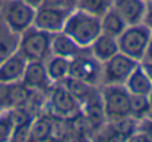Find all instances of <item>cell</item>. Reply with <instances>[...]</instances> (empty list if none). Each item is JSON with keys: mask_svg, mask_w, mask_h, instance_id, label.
Returning a JSON list of instances; mask_svg holds the SVG:
<instances>
[{"mask_svg": "<svg viewBox=\"0 0 152 142\" xmlns=\"http://www.w3.org/2000/svg\"><path fill=\"white\" fill-rule=\"evenodd\" d=\"M126 89L132 95H148L152 90V82L149 79V76L146 74L145 68L142 67V64H139L133 73L129 76L127 82L124 83Z\"/></svg>", "mask_w": 152, "mask_h": 142, "instance_id": "9a60e30c", "label": "cell"}, {"mask_svg": "<svg viewBox=\"0 0 152 142\" xmlns=\"http://www.w3.org/2000/svg\"><path fill=\"white\" fill-rule=\"evenodd\" d=\"M69 76L87 85L96 86L102 82V62L92 55L89 47H83L71 59Z\"/></svg>", "mask_w": 152, "mask_h": 142, "instance_id": "52a82bcc", "label": "cell"}, {"mask_svg": "<svg viewBox=\"0 0 152 142\" xmlns=\"http://www.w3.org/2000/svg\"><path fill=\"white\" fill-rule=\"evenodd\" d=\"M148 99H149V117L152 118V90L151 93L148 95Z\"/></svg>", "mask_w": 152, "mask_h": 142, "instance_id": "d6a6232c", "label": "cell"}, {"mask_svg": "<svg viewBox=\"0 0 152 142\" xmlns=\"http://www.w3.org/2000/svg\"><path fill=\"white\" fill-rule=\"evenodd\" d=\"M66 1V6L69 7V9H75V6H77V1L78 0H65Z\"/></svg>", "mask_w": 152, "mask_h": 142, "instance_id": "1f68e13d", "label": "cell"}, {"mask_svg": "<svg viewBox=\"0 0 152 142\" xmlns=\"http://www.w3.org/2000/svg\"><path fill=\"white\" fill-rule=\"evenodd\" d=\"M18 43H19V34L13 33L6 25V22L0 15V62L18 50Z\"/></svg>", "mask_w": 152, "mask_h": 142, "instance_id": "ffe728a7", "label": "cell"}, {"mask_svg": "<svg viewBox=\"0 0 152 142\" xmlns=\"http://www.w3.org/2000/svg\"><path fill=\"white\" fill-rule=\"evenodd\" d=\"M0 15L6 25L16 34H22L34 24L36 9L22 0H7L3 1Z\"/></svg>", "mask_w": 152, "mask_h": 142, "instance_id": "5b68a950", "label": "cell"}, {"mask_svg": "<svg viewBox=\"0 0 152 142\" xmlns=\"http://www.w3.org/2000/svg\"><path fill=\"white\" fill-rule=\"evenodd\" d=\"M71 10L72 9H69L66 6L42 4L40 7L36 9V16H34V24L33 25L36 28L48 31L50 34L62 31Z\"/></svg>", "mask_w": 152, "mask_h": 142, "instance_id": "9c48e42d", "label": "cell"}, {"mask_svg": "<svg viewBox=\"0 0 152 142\" xmlns=\"http://www.w3.org/2000/svg\"><path fill=\"white\" fill-rule=\"evenodd\" d=\"M34 90L28 89L22 82L10 83L9 85V96H7V108L15 107H27L30 102V98Z\"/></svg>", "mask_w": 152, "mask_h": 142, "instance_id": "44dd1931", "label": "cell"}, {"mask_svg": "<svg viewBox=\"0 0 152 142\" xmlns=\"http://www.w3.org/2000/svg\"><path fill=\"white\" fill-rule=\"evenodd\" d=\"M130 116L137 121L149 117V99L146 95L130 93Z\"/></svg>", "mask_w": 152, "mask_h": 142, "instance_id": "7402d4cb", "label": "cell"}, {"mask_svg": "<svg viewBox=\"0 0 152 142\" xmlns=\"http://www.w3.org/2000/svg\"><path fill=\"white\" fill-rule=\"evenodd\" d=\"M140 64H142V67L145 68L146 74L149 76V79H151V82H152V62H146V61H143V62H140Z\"/></svg>", "mask_w": 152, "mask_h": 142, "instance_id": "4dcf8cb0", "label": "cell"}, {"mask_svg": "<svg viewBox=\"0 0 152 142\" xmlns=\"http://www.w3.org/2000/svg\"><path fill=\"white\" fill-rule=\"evenodd\" d=\"M140 62L118 52L108 61L102 62V85H124L129 76Z\"/></svg>", "mask_w": 152, "mask_h": 142, "instance_id": "ba28073f", "label": "cell"}, {"mask_svg": "<svg viewBox=\"0 0 152 142\" xmlns=\"http://www.w3.org/2000/svg\"><path fill=\"white\" fill-rule=\"evenodd\" d=\"M61 83L66 88V90L72 95L81 105L84 102H87L93 95L96 93L95 86L87 85V83H84V82H81V80H78L75 77H71V76H68L66 79H64Z\"/></svg>", "mask_w": 152, "mask_h": 142, "instance_id": "d6986e66", "label": "cell"}, {"mask_svg": "<svg viewBox=\"0 0 152 142\" xmlns=\"http://www.w3.org/2000/svg\"><path fill=\"white\" fill-rule=\"evenodd\" d=\"M101 25H102V33H106V34L114 36L117 39L127 28V22L123 19V16L114 7H109L101 16Z\"/></svg>", "mask_w": 152, "mask_h": 142, "instance_id": "ac0fdd59", "label": "cell"}, {"mask_svg": "<svg viewBox=\"0 0 152 142\" xmlns=\"http://www.w3.org/2000/svg\"><path fill=\"white\" fill-rule=\"evenodd\" d=\"M21 82L28 89L34 92H40V93L48 92L53 85L48 76L45 61H28Z\"/></svg>", "mask_w": 152, "mask_h": 142, "instance_id": "30bf717a", "label": "cell"}, {"mask_svg": "<svg viewBox=\"0 0 152 142\" xmlns=\"http://www.w3.org/2000/svg\"><path fill=\"white\" fill-rule=\"evenodd\" d=\"M53 138V117L50 114L34 117L30 126L28 141H48Z\"/></svg>", "mask_w": 152, "mask_h": 142, "instance_id": "e0dca14e", "label": "cell"}, {"mask_svg": "<svg viewBox=\"0 0 152 142\" xmlns=\"http://www.w3.org/2000/svg\"><path fill=\"white\" fill-rule=\"evenodd\" d=\"M112 7L123 16L127 25L143 22L146 12L145 0H112Z\"/></svg>", "mask_w": 152, "mask_h": 142, "instance_id": "7c38bea8", "label": "cell"}, {"mask_svg": "<svg viewBox=\"0 0 152 142\" xmlns=\"http://www.w3.org/2000/svg\"><path fill=\"white\" fill-rule=\"evenodd\" d=\"M27 59L16 50L7 58H4L0 62V82L1 83H16L22 80L25 67H27Z\"/></svg>", "mask_w": 152, "mask_h": 142, "instance_id": "8fae6325", "label": "cell"}, {"mask_svg": "<svg viewBox=\"0 0 152 142\" xmlns=\"http://www.w3.org/2000/svg\"><path fill=\"white\" fill-rule=\"evenodd\" d=\"M78 46L89 47L102 33L101 18L80 9H72L62 30Z\"/></svg>", "mask_w": 152, "mask_h": 142, "instance_id": "6da1fadb", "label": "cell"}, {"mask_svg": "<svg viewBox=\"0 0 152 142\" xmlns=\"http://www.w3.org/2000/svg\"><path fill=\"white\" fill-rule=\"evenodd\" d=\"M136 139H140V141H152V118H143L139 121V129L137 132L132 136L130 141H136Z\"/></svg>", "mask_w": 152, "mask_h": 142, "instance_id": "d4e9b609", "label": "cell"}, {"mask_svg": "<svg viewBox=\"0 0 152 142\" xmlns=\"http://www.w3.org/2000/svg\"><path fill=\"white\" fill-rule=\"evenodd\" d=\"M7 96H9V85L0 82V110H7Z\"/></svg>", "mask_w": 152, "mask_h": 142, "instance_id": "484cf974", "label": "cell"}, {"mask_svg": "<svg viewBox=\"0 0 152 142\" xmlns=\"http://www.w3.org/2000/svg\"><path fill=\"white\" fill-rule=\"evenodd\" d=\"M50 40V33L33 25L19 36L18 52L27 61H46L52 55Z\"/></svg>", "mask_w": 152, "mask_h": 142, "instance_id": "7a4b0ae2", "label": "cell"}, {"mask_svg": "<svg viewBox=\"0 0 152 142\" xmlns=\"http://www.w3.org/2000/svg\"><path fill=\"white\" fill-rule=\"evenodd\" d=\"M81 49H83V47L78 46V45H77L68 34H65L64 31H58V33H53V34H52V40H50L52 55L72 59Z\"/></svg>", "mask_w": 152, "mask_h": 142, "instance_id": "5bb4252c", "label": "cell"}, {"mask_svg": "<svg viewBox=\"0 0 152 142\" xmlns=\"http://www.w3.org/2000/svg\"><path fill=\"white\" fill-rule=\"evenodd\" d=\"M101 98L106 121L130 116V92L124 85H106Z\"/></svg>", "mask_w": 152, "mask_h": 142, "instance_id": "277c9868", "label": "cell"}, {"mask_svg": "<svg viewBox=\"0 0 152 142\" xmlns=\"http://www.w3.org/2000/svg\"><path fill=\"white\" fill-rule=\"evenodd\" d=\"M109 7H112V0H78L75 6V9L84 10L99 18Z\"/></svg>", "mask_w": 152, "mask_h": 142, "instance_id": "603a6c76", "label": "cell"}, {"mask_svg": "<svg viewBox=\"0 0 152 142\" xmlns=\"http://www.w3.org/2000/svg\"><path fill=\"white\" fill-rule=\"evenodd\" d=\"M45 64H46V71H48V76L52 83H61L64 79H66L69 76L71 59H68V58L50 55L45 61Z\"/></svg>", "mask_w": 152, "mask_h": 142, "instance_id": "2e32d148", "label": "cell"}, {"mask_svg": "<svg viewBox=\"0 0 152 142\" xmlns=\"http://www.w3.org/2000/svg\"><path fill=\"white\" fill-rule=\"evenodd\" d=\"M143 24H145V25L152 31V1L146 3V12H145Z\"/></svg>", "mask_w": 152, "mask_h": 142, "instance_id": "4316f807", "label": "cell"}, {"mask_svg": "<svg viewBox=\"0 0 152 142\" xmlns=\"http://www.w3.org/2000/svg\"><path fill=\"white\" fill-rule=\"evenodd\" d=\"M43 4H49V6H66V1L65 0H45Z\"/></svg>", "mask_w": 152, "mask_h": 142, "instance_id": "f1b7e54d", "label": "cell"}, {"mask_svg": "<svg viewBox=\"0 0 152 142\" xmlns=\"http://www.w3.org/2000/svg\"><path fill=\"white\" fill-rule=\"evenodd\" d=\"M143 61L152 62V36H151L149 43H148V47H146V52H145V58H143ZM143 61H142V62H143Z\"/></svg>", "mask_w": 152, "mask_h": 142, "instance_id": "83f0119b", "label": "cell"}, {"mask_svg": "<svg viewBox=\"0 0 152 142\" xmlns=\"http://www.w3.org/2000/svg\"><path fill=\"white\" fill-rule=\"evenodd\" d=\"M13 133V123L9 114V110L0 113V141H10Z\"/></svg>", "mask_w": 152, "mask_h": 142, "instance_id": "cb8c5ba5", "label": "cell"}, {"mask_svg": "<svg viewBox=\"0 0 152 142\" xmlns=\"http://www.w3.org/2000/svg\"><path fill=\"white\" fill-rule=\"evenodd\" d=\"M48 93V110L52 117L69 120L81 113V104L66 90L62 83H53Z\"/></svg>", "mask_w": 152, "mask_h": 142, "instance_id": "8992f818", "label": "cell"}, {"mask_svg": "<svg viewBox=\"0 0 152 142\" xmlns=\"http://www.w3.org/2000/svg\"><path fill=\"white\" fill-rule=\"evenodd\" d=\"M1 4H3V0H0V9H1Z\"/></svg>", "mask_w": 152, "mask_h": 142, "instance_id": "836d02e7", "label": "cell"}, {"mask_svg": "<svg viewBox=\"0 0 152 142\" xmlns=\"http://www.w3.org/2000/svg\"><path fill=\"white\" fill-rule=\"evenodd\" d=\"M3 1H7V0H3Z\"/></svg>", "mask_w": 152, "mask_h": 142, "instance_id": "d590c367", "label": "cell"}, {"mask_svg": "<svg viewBox=\"0 0 152 142\" xmlns=\"http://www.w3.org/2000/svg\"><path fill=\"white\" fill-rule=\"evenodd\" d=\"M22 1H25L27 4H30V6H31V7H34V9L40 7V6L45 3V0H22Z\"/></svg>", "mask_w": 152, "mask_h": 142, "instance_id": "f546056e", "label": "cell"}, {"mask_svg": "<svg viewBox=\"0 0 152 142\" xmlns=\"http://www.w3.org/2000/svg\"><path fill=\"white\" fill-rule=\"evenodd\" d=\"M152 31L143 24H134V25H127V28L118 36V46L120 52L142 62L145 58V52L148 43L151 40Z\"/></svg>", "mask_w": 152, "mask_h": 142, "instance_id": "3957f363", "label": "cell"}, {"mask_svg": "<svg viewBox=\"0 0 152 142\" xmlns=\"http://www.w3.org/2000/svg\"><path fill=\"white\" fill-rule=\"evenodd\" d=\"M89 50L92 52V55L101 61L105 62L109 58H112L114 55H117L120 52V46H118V40L114 36H109L106 33H101L89 46Z\"/></svg>", "mask_w": 152, "mask_h": 142, "instance_id": "4fadbf2b", "label": "cell"}, {"mask_svg": "<svg viewBox=\"0 0 152 142\" xmlns=\"http://www.w3.org/2000/svg\"><path fill=\"white\" fill-rule=\"evenodd\" d=\"M145 1H146V3H149V1H152V0H145Z\"/></svg>", "mask_w": 152, "mask_h": 142, "instance_id": "e575fe53", "label": "cell"}]
</instances>
